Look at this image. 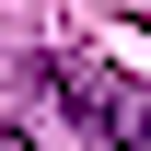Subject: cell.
I'll use <instances>...</instances> for the list:
<instances>
[{
	"label": "cell",
	"mask_w": 151,
	"mask_h": 151,
	"mask_svg": "<svg viewBox=\"0 0 151 151\" xmlns=\"http://www.w3.org/2000/svg\"><path fill=\"white\" fill-rule=\"evenodd\" d=\"M47 93L81 116V139H93V151H151V81L93 70V58H47Z\"/></svg>",
	"instance_id": "obj_1"
}]
</instances>
